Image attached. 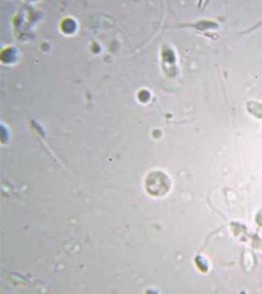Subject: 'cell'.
I'll list each match as a JSON object with an SVG mask.
<instances>
[{
  "instance_id": "cell-1",
  "label": "cell",
  "mask_w": 262,
  "mask_h": 294,
  "mask_svg": "<svg viewBox=\"0 0 262 294\" xmlns=\"http://www.w3.org/2000/svg\"><path fill=\"white\" fill-rule=\"evenodd\" d=\"M169 178L161 172H154L145 180L147 191L152 196L160 197L168 192L170 187Z\"/></svg>"
}]
</instances>
